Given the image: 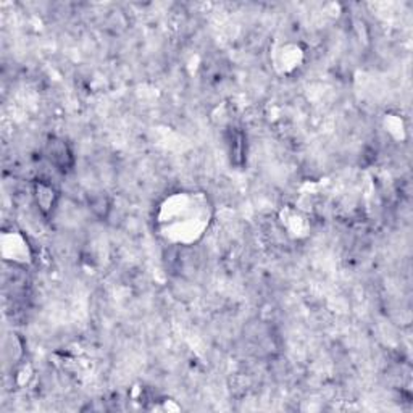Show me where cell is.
Instances as JSON below:
<instances>
[{
    "instance_id": "6da1fadb",
    "label": "cell",
    "mask_w": 413,
    "mask_h": 413,
    "mask_svg": "<svg viewBox=\"0 0 413 413\" xmlns=\"http://www.w3.org/2000/svg\"><path fill=\"white\" fill-rule=\"evenodd\" d=\"M47 159L51 160V163H53L58 170L62 171H67L72 168L73 165V157H72V152H70L68 145L63 143V140H58V139H51L47 143Z\"/></svg>"
}]
</instances>
